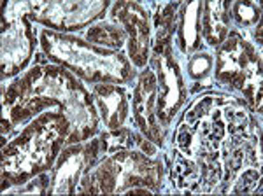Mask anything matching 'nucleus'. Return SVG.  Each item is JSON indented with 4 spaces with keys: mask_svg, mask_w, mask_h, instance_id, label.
<instances>
[{
    "mask_svg": "<svg viewBox=\"0 0 263 196\" xmlns=\"http://www.w3.org/2000/svg\"><path fill=\"white\" fill-rule=\"evenodd\" d=\"M88 39L93 42H102V44H109V46H121V42L125 41V33L120 28L114 27H95L93 30L88 32Z\"/></svg>",
    "mask_w": 263,
    "mask_h": 196,
    "instance_id": "nucleus-2",
    "label": "nucleus"
},
{
    "mask_svg": "<svg viewBox=\"0 0 263 196\" xmlns=\"http://www.w3.org/2000/svg\"><path fill=\"white\" fill-rule=\"evenodd\" d=\"M205 56V54H203ZM203 56L200 58H195L192 62V74L193 75H200V74H205L207 69H209V58L203 60Z\"/></svg>",
    "mask_w": 263,
    "mask_h": 196,
    "instance_id": "nucleus-4",
    "label": "nucleus"
},
{
    "mask_svg": "<svg viewBox=\"0 0 263 196\" xmlns=\"http://www.w3.org/2000/svg\"><path fill=\"white\" fill-rule=\"evenodd\" d=\"M116 18L126 25L130 33V54L137 65L146 63L147 54V21L142 9L135 4H120L114 11Z\"/></svg>",
    "mask_w": 263,
    "mask_h": 196,
    "instance_id": "nucleus-1",
    "label": "nucleus"
},
{
    "mask_svg": "<svg viewBox=\"0 0 263 196\" xmlns=\"http://www.w3.org/2000/svg\"><path fill=\"white\" fill-rule=\"evenodd\" d=\"M258 179H260V175H258V172H254V170L246 172L244 175L240 177V182H239V186H237L235 193H242V191L246 193V191H249L254 182H258Z\"/></svg>",
    "mask_w": 263,
    "mask_h": 196,
    "instance_id": "nucleus-3",
    "label": "nucleus"
}]
</instances>
